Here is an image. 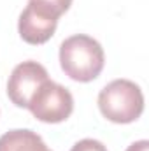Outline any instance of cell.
<instances>
[{"label":"cell","instance_id":"1","mask_svg":"<svg viewBox=\"0 0 149 151\" xmlns=\"http://www.w3.org/2000/svg\"><path fill=\"white\" fill-rule=\"evenodd\" d=\"M105 55L98 40L77 34L65 39L60 46V65L70 79L90 83L104 70Z\"/></svg>","mask_w":149,"mask_h":151},{"label":"cell","instance_id":"2","mask_svg":"<svg viewBox=\"0 0 149 151\" xmlns=\"http://www.w3.org/2000/svg\"><path fill=\"white\" fill-rule=\"evenodd\" d=\"M98 109L112 123H133L144 111V95L130 79H114L98 93Z\"/></svg>","mask_w":149,"mask_h":151},{"label":"cell","instance_id":"3","mask_svg":"<svg viewBox=\"0 0 149 151\" xmlns=\"http://www.w3.org/2000/svg\"><path fill=\"white\" fill-rule=\"evenodd\" d=\"M27 109L42 123H62L74 111V97L65 86L47 79L34 93Z\"/></svg>","mask_w":149,"mask_h":151},{"label":"cell","instance_id":"4","mask_svg":"<svg viewBox=\"0 0 149 151\" xmlns=\"http://www.w3.org/2000/svg\"><path fill=\"white\" fill-rule=\"evenodd\" d=\"M49 79L47 70L34 60L21 62L12 69L7 81V95L16 107H28L34 93Z\"/></svg>","mask_w":149,"mask_h":151},{"label":"cell","instance_id":"5","mask_svg":"<svg viewBox=\"0 0 149 151\" xmlns=\"http://www.w3.org/2000/svg\"><path fill=\"white\" fill-rule=\"evenodd\" d=\"M58 19L60 16L49 11L47 7L39 5L35 2H28V5L23 9L18 21L19 37L34 46L44 44L54 35Z\"/></svg>","mask_w":149,"mask_h":151},{"label":"cell","instance_id":"6","mask_svg":"<svg viewBox=\"0 0 149 151\" xmlns=\"http://www.w3.org/2000/svg\"><path fill=\"white\" fill-rule=\"evenodd\" d=\"M0 151H51L37 132L28 128L9 130L0 137Z\"/></svg>","mask_w":149,"mask_h":151},{"label":"cell","instance_id":"7","mask_svg":"<svg viewBox=\"0 0 149 151\" xmlns=\"http://www.w3.org/2000/svg\"><path fill=\"white\" fill-rule=\"evenodd\" d=\"M28 2H35L39 5H44V7H47L49 11H53L58 16L67 12L70 9V5H72V0H28Z\"/></svg>","mask_w":149,"mask_h":151},{"label":"cell","instance_id":"8","mask_svg":"<svg viewBox=\"0 0 149 151\" xmlns=\"http://www.w3.org/2000/svg\"><path fill=\"white\" fill-rule=\"evenodd\" d=\"M70 151H107V148L97 139H82L75 142Z\"/></svg>","mask_w":149,"mask_h":151},{"label":"cell","instance_id":"9","mask_svg":"<svg viewBox=\"0 0 149 151\" xmlns=\"http://www.w3.org/2000/svg\"><path fill=\"white\" fill-rule=\"evenodd\" d=\"M126 151H149V141L142 139V141H137L133 144H130Z\"/></svg>","mask_w":149,"mask_h":151}]
</instances>
